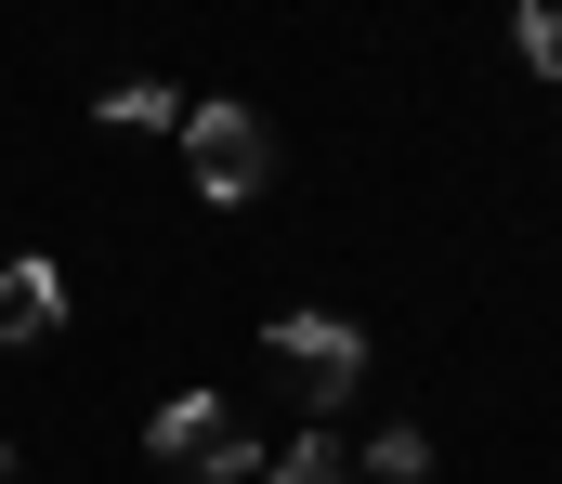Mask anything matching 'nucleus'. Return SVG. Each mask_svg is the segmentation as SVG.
I'll return each mask as SVG.
<instances>
[{
  "label": "nucleus",
  "mask_w": 562,
  "mask_h": 484,
  "mask_svg": "<svg viewBox=\"0 0 562 484\" xmlns=\"http://www.w3.org/2000/svg\"><path fill=\"white\" fill-rule=\"evenodd\" d=\"M0 484H13V446H0Z\"/></svg>",
  "instance_id": "nucleus-9"
},
{
  "label": "nucleus",
  "mask_w": 562,
  "mask_h": 484,
  "mask_svg": "<svg viewBox=\"0 0 562 484\" xmlns=\"http://www.w3.org/2000/svg\"><path fill=\"white\" fill-rule=\"evenodd\" d=\"M183 170H196V196H210V210L262 196V183H276V132H262V105H236V92L183 105Z\"/></svg>",
  "instance_id": "nucleus-3"
},
{
  "label": "nucleus",
  "mask_w": 562,
  "mask_h": 484,
  "mask_svg": "<svg viewBox=\"0 0 562 484\" xmlns=\"http://www.w3.org/2000/svg\"><path fill=\"white\" fill-rule=\"evenodd\" d=\"M105 132H183V92L170 79H119L105 92Z\"/></svg>",
  "instance_id": "nucleus-5"
},
{
  "label": "nucleus",
  "mask_w": 562,
  "mask_h": 484,
  "mask_svg": "<svg viewBox=\"0 0 562 484\" xmlns=\"http://www.w3.org/2000/svg\"><path fill=\"white\" fill-rule=\"evenodd\" d=\"M66 327V275L53 262H0V340L26 353V340H53Z\"/></svg>",
  "instance_id": "nucleus-4"
},
{
  "label": "nucleus",
  "mask_w": 562,
  "mask_h": 484,
  "mask_svg": "<svg viewBox=\"0 0 562 484\" xmlns=\"http://www.w3.org/2000/svg\"><path fill=\"white\" fill-rule=\"evenodd\" d=\"M510 53H524L537 79H562V13H510Z\"/></svg>",
  "instance_id": "nucleus-7"
},
{
  "label": "nucleus",
  "mask_w": 562,
  "mask_h": 484,
  "mask_svg": "<svg viewBox=\"0 0 562 484\" xmlns=\"http://www.w3.org/2000/svg\"><path fill=\"white\" fill-rule=\"evenodd\" d=\"M367 472H380V484H419V472H431V432H380Z\"/></svg>",
  "instance_id": "nucleus-8"
},
{
  "label": "nucleus",
  "mask_w": 562,
  "mask_h": 484,
  "mask_svg": "<svg viewBox=\"0 0 562 484\" xmlns=\"http://www.w3.org/2000/svg\"><path fill=\"white\" fill-rule=\"evenodd\" d=\"M144 459H157V472H196V484H249L262 472V432H249L223 393H170V406L144 419Z\"/></svg>",
  "instance_id": "nucleus-2"
},
{
  "label": "nucleus",
  "mask_w": 562,
  "mask_h": 484,
  "mask_svg": "<svg viewBox=\"0 0 562 484\" xmlns=\"http://www.w3.org/2000/svg\"><path fill=\"white\" fill-rule=\"evenodd\" d=\"M340 472H353V459H340L327 432H301V446H276V459H262L249 484H340Z\"/></svg>",
  "instance_id": "nucleus-6"
},
{
  "label": "nucleus",
  "mask_w": 562,
  "mask_h": 484,
  "mask_svg": "<svg viewBox=\"0 0 562 484\" xmlns=\"http://www.w3.org/2000/svg\"><path fill=\"white\" fill-rule=\"evenodd\" d=\"M262 367H276V393L301 406V432H327L353 406V380H367V327L353 315H276L262 327Z\"/></svg>",
  "instance_id": "nucleus-1"
}]
</instances>
